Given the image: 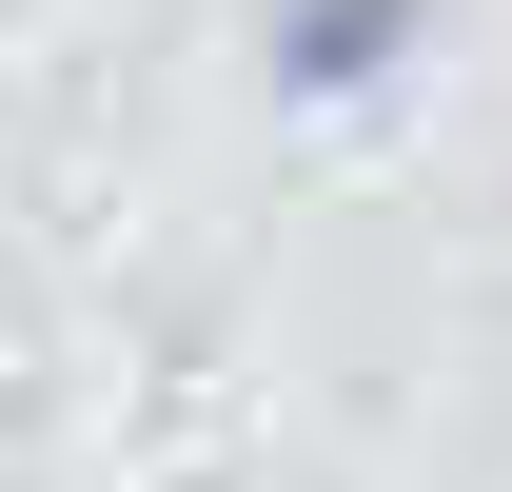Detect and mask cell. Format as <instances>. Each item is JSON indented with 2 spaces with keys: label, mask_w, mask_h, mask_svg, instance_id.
<instances>
[{
  "label": "cell",
  "mask_w": 512,
  "mask_h": 492,
  "mask_svg": "<svg viewBox=\"0 0 512 492\" xmlns=\"http://www.w3.org/2000/svg\"><path fill=\"white\" fill-rule=\"evenodd\" d=\"M434 40V0H276V79L296 99H355V79H394Z\"/></svg>",
  "instance_id": "6da1fadb"
}]
</instances>
